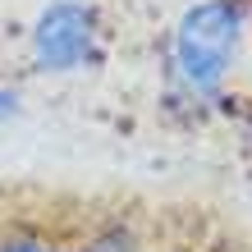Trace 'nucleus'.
Instances as JSON below:
<instances>
[{"label":"nucleus","mask_w":252,"mask_h":252,"mask_svg":"<svg viewBox=\"0 0 252 252\" xmlns=\"http://www.w3.org/2000/svg\"><path fill=\"white\" fill-rule=\"evenodd\" d=\"M78 252H147V239L128 220H106L78 243Z\"/></svg>","instance_id":"nucleus-3"},{"label":"nucleus","mask_w":252,"mask_h":252,"mask_svg":"<svg viewBox=\"0 0 252 252\" xmlns=\"http://www.w3.org/2000/svg\"><path fill=\"white\" fill-rule=\"evenodd\" d=\"M101 41L96 9L83 0H51L28 32V60L37 73H73L92 64Z\"/></svg>","instance_id":"nucleus-2"},{"label":"nucleus","mask_w":252,"mask_h":252,"mask_svg":"<svg viewBox=\"0 0 252 252\" xmlns=\"http://www.w3.org/2000/svg\"><path fill=\"white\" fill-rule=\"evenodd\" d=\"M19 115V92L14 87H0V124H9Z\"/></svg>","instance_id":"nucleus-5"},{"label":"nucleus","mask_w":252,"mask_h":252,"mask_svg":"<svg viewBox=\"0 0 252 252\" xmlns=\"http://www.w3.org/2000/svg\"><path fill=\"white\" fill-rule=\"evenodd\" d=\"M248 0H192L170 32V101L188 110H206L220 101L229 69L243 51Z\"/></svg>","instance_id":"nucleus-1"},{"label":"nucleus","mask_w":252,"mask_h":252,"mask_svg":"<svg viewBox=\"0 0 252 252\" xmlns=\"http://www.w3.org/2000/svg\"><path fill=\"white\" fill-rule=\"evenodd\" d=\"M0 252H69L55 234L41 229H5L0 234Z\"/></svg>","instance_id":"nucleus-4"}]
</instances>
